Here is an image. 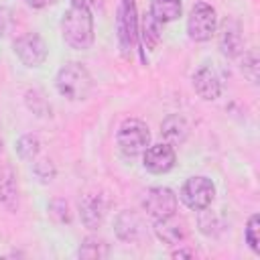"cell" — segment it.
Returning <instances> with one entry per match:
<instances>
[{
	"label": "cell",
	"instance_id": "cell-1",
	"mask_svg": "<svg viewBox=\"0 0 260 260\" xmlns=\"http://www.w3.org/2000/svg\"><path fill=\"white\" fill-rule=\"evenodd\" d=\"M63 41L77 51H85L93 45V14L85 0H71L61 18Z\"/></svg>",
	"mask_w": 260,
	"mask_h": 260
},
{
	"label": "cell",
	"instance_id": "cell-2",
	"mask_svg": "<svg viewBox=\"0 0 260 260\" xmlns=\"http://www.w3.org/2000/svg\"><path fill=\"white\" fill-rule=\"evenodd\" d=\"M55 87L69 102H81V100H87V95L91 93L93 81H91L89 71L81 63L69 61V63H65L57 71V75H55Z\"/></svg>",
	"mask_w": 260,
	"mask_h": 260
},
{
	"label": "cell",
	"instance_id": "cell-3",
	"mask_svg": "<svg viewBox=\"0 0 260 260\" xmlns=\"http://www.w3.org/2000/svg\"><path fill=\"white\" fill-rule=\"evenodd\" d=\"M116 140H118V146H120V150L124 154L136 156V154H142L148 148V144H150V130H148V126L142 120L128 118V120H124L120 124Z\"/></svg>",
	"mask_w": 260,
	"mask_h": 260
},
{
	"label": "cell",
	"instance_id": "cell-4",
	"mask_svg": "<svg viewBox=\"0 0 260 260\" xmlns=\"http://www.w3.org/2000/svg\"><path fill=\"white\" fill-rule=\"evenodd\" d=\"M217 30V12L207 2H197L187 18V35L195 43L209 41Z\"/></svg>",
	"mask_w": 260,
	"mask_h": 260
},
{
	"label": "cell",
	"instance_id": "cell-5",
	"mask_svg": "<svg viewBox=\"0 0 260 260\" xmlns=\"http://www.w3.org/2000/svg\"><path fill=\"white\" fill-rule=\"evenodd\" d=\"M181 201L193 209V211H203L207 209L213 199H215V187L211 183V179L203 177V175H197V177H189L183 187H181V193H179Z\"/></svg>",
	"mask_w": 260,
	"mask_h": 260
},
{
	"label": "cell",
	"instance_id": "cell-6",
	"mask_svg": "<svg viewBox=\"0 0 260 260\" xmlns=\"http://www.w3.org/2000/svg\"><path fill=\"white\" fill-rule=\"evenodd\" d=\"M177 195L169 187H152L142 199V207L152 219H162L177 213Z\"/></svg>",
	"mask_w": 260,
	"mask_h": 260
},
{
	"label": "cell",
	"instance_id": "cell-7",
	"mask_svg": "<svg viewBox=\"0 0 260 260\" xmlns=\"http://www.w3.org/2000/svg\"><path fill=\"white\" fill-rule=\"evenodd\" d=\"M14 53L26 67H39L47 59V43L39 32H26L14 41Z\"/></svg>",
	"mask_w": 260,
	"mask_h": 260
},
{
	"label": "cell",
	"instance_id": "cell-8",
	"mask_svg": "<svg viewBox=\"0 0 260 260\" xmlns=\"http://www.w3.org/2000/svg\"><path fill=\"white\" fill-rule=\"evenodd\" d=\"M177 162V154L175 148L167 142H158V144H148V148L142 152V165L148 173L154 175H165L169 173Z\"/></svg>",
	"mask_w": 260,
	"mask_h": 260
},
{
	"label": "cell",
	"instance_id": "cell-9",
	"mask_svg": "<svg viewBox=\"0 0 260 260\" xmlns=\"http://www.w3.org/2000/svg\"><path fill=\"white\" fill-rule=\"evenodd\" d=\"M136 35H138L136 4H134V0H122L120 10H118V37H120V43H122L124 51L134 47Z\"/></svg>",
	"mask_w": 260,
	"mask_h": 260
},
{
	"label": "cell",
	"instance_id": "cell-10",
	"mask_svg": "<svg viewBox=\"0 0 260 260\" xmlns=\"http://www.w3.org/2000/svg\"><path fill=\"white\" fill-rule=\"evenodd\" d=\"M193 89H195V93H197L201 100H205V102L217 100L219 93H221V81H219L215 69L209 67V65H201V67L193 73Z\"/></svg>",
	"mask_w": 260,
	"mask_h": 260
},
{
	"label": "cell",
	"instance_id": "cell-11",
	"mask_svg": "<svg viewBox=\"0 0 260 260\" xmlns=\"http://www.w3.org/2000/svg\"><path fill=\"white\" fill-rule=\"evenodd\" d=\"M154 234L162 244L179 246L187 238V225L181 217H177V213H173L169 217L154 219Z\"/></svg>",
	"mask_w": 260,
	"mask_h": 260
},
{
	"label": "cell",
	"instance_id": "cell-12",
	"mask_svg": "<svg viewBox=\"0 0 260 260\" xmlns=\"http://www.w3.org/2000/svg\"><path fill=\"white\" fill-rule=\"evenodd\" d=\"M106 209H108V203L102 195H95V193H89L85 195L81 201H79V215H81V221L85 223V228L89 230H98L106 217Z\"/></svg>",
	"mask_w": 260,
	"mask_h": 260
},
{
	"label": "cell",
	"instance_id": "cell-13",
	"mask_svg": "<svg viewBox=\"0 0 260 260\" xmlns=\"http://www.w3.org/2000/svg\"><path fill=\"white\" fill-rule=\"evenodd\" d=\"M187 134H189V124L183 116L179 114H171L162 120L160 124V136L165 138L167 144L171 146H179L187 140Z\"/></svg>",
	"mask_w": 260,
	"mask_h": 260
},
{
	"label": "cell",
	"instance_id": "cell-14",
	"mask_svg": "<svg viewBox=\"0 0 260 260\" xmlns=\"http://www.w3.org/2000/svg\"><path fill=\"white\" fill-rule=\"evenodd\" d=\"M242 32H240V26L232 20H225L223 28H221V35H219V51L225 55V57H236L242 53Z\"/></svg>",
	"mask_w": 260,
	"mask_h": 260
},
{
	"label": "cell",
	"instance_id": "cell-15",
	"mask_svg": "<svg viewBox=\"0 0 260 260\" xmlns=\"http://www.w3.org/2000/svg\"><path fill=\"white\" fill-rule=\"evenodd\" d=\"M148 12L158 24H167V22H173L181 16L183 2L181 0H150Z\"/></svg>",
	"mask_w": 260,
	"mask_h": 260
},
{
	"label": "cell",
	"instance_id": "cell-16",
	"mask_svg": "<svg viewBox=\"0 0 260 260\" xmlns=\"http://www.w3.org/2000/svg\"><path fill=\"white\" fill-rule=\"evenodd\" d=\"M140 219L130 213V211H124L118 215L116 219V234L118 238H122L124 242H136L138 236H140Z\"/></svg>",
	"mask_w": 260,
	"mask_h": 260
},
{
	"label": "cell",
	"instance_id": "cell-17",
	"mask_svg": "<svg viewBox=\"0 0 260 260\" xmlns=\"http://www.w3.org/2000/svg\"><path fill=\"white\" fill-rule=\"evenodd\" d=\"M77 256L79 258H89V260L106 258L108 256V244L104 240H98V238H85L83 244L77 250Z\"/></svg>",
	"mask_w": 260,
	"mask_h": 260
},
{
	"label": "cell",
	"instance_id": "cell-18",
	"mask_svg": "<svg viewBox=\"0 0 260 260\" xmlns=\"http://www.w3.org/2000/svg\"><path fill=\"white\" fill-rule=\"evenodd\" d=\"M160 26L162 24H158L152 16H150V12L148 14H144V18H142V41H144V45H146V49H154L156 45H158V41H160Z\"/></svg>",
	"mask_w": 260,
	"mask_h": 260
},
{
	"label": "cell",
	"instance_id": "cell-19",
	"mask_svg": "<svg viewBox=\"0 0 260 260\" xmlns=\"http://www.w3.org/2000/svg\"><path fill=\"white\" fill-rule=\"evenodd\" d=\"M39 150H41V142L35 134H24L16 142V152L22 160H32L39 154Z\"/></svg>",
	"mask_w": 260,
	"mask_h": 260
},
{
	"label": "cell",
	"instance_id": "cell-20",
	"mask_svg": "<svg viewBox=\"0 0 260 260\" xmlns=\"http://www.w3.org/2000/svg\"><path fill=\"white\" fill-rule=\"evenodd\" d=\"M246 244L250 246V250L254 254H260V217L258 213H252L248 223H246V232H244Z\"/></svg>",
	"mask_w": 260,
	"mask_h": 260
},
{
	"label": "cell",
	"instance_id": "cell-21",
	"mask_svg": "<svg viewBox=\"0 0 260 260\" xmlns=\"http://www.w3.org/2000/svg\"><path fill=\"white\" fill-rule=\"evenodd\" d=\"M242 71H244V75H246L252 83H256V79H258V57H256V53H246V55H244Z\"/></svg>",
	"mask_w": 260,
	"mask_h": 260
},
{
	"label": "cell",
	"instance_id": "cell-22",
	"mask_svg": "<svg viewBox=\"0 0 260 260\" xmlns=\"http://www.w3.org/2000/svg\"><path fill=\"white\" fill-rule=\"evenodd\" d=\"M32 171H35V175H37L43 183H49V181H53V177H55V169H53V165H51L49 160H39V162H35Z\"/></svg>",
	"mask_w": 260,
	"mask_h": 260
},
{
	"label": "cell",
	"instance_id": "cell-23",
	"mask_svg": "<svg viewBox=\"0 0 260 260\" xmlns=\"http://www.w3.org/2000/svg\"><path fill=\"white\" fill-rule=\"evenodd\" d=\"M51 215H53L59 223L69 221V207H67V203H65L63 199H55V201L51 203Z\"/></svg>",
	"mask_w": 260,
	"mask_h": 260
},
{
	"label": "cell",
	"instance_id": "cell-24",
	"mask_svg": "<svg viewBox=\"0 0 260 260\" xmlns=\"http://www.w3.org/2000/svg\"><path fill=\"white\" fill-rule=\"evenodd\" d=\"M171 256L173 258H189V256H193V252L191 250H175Z\"/></svg>",
	"mask_w": 260,
	"mask_h": 260
},
{
	"label": "cell",
	"instance_id": "cell-25",
	"mask_svg": "<svg viewBox=\"0 0 260 260\" xmlns=\"http://www.w3.org/2000/svg\"><path fill=\"white\" fill-rule=\"evenodd\" d=\"M28 6H32V8H43L47 2H51V0H24Z\"/></svg>",
	"mask_w": 260,
	"mask_h": 260
}]
</instances>
